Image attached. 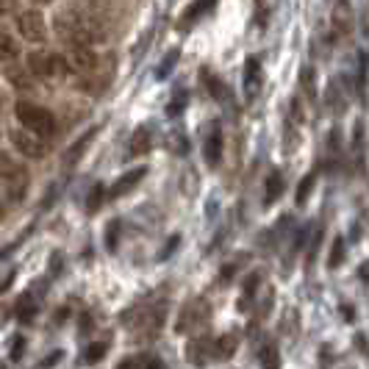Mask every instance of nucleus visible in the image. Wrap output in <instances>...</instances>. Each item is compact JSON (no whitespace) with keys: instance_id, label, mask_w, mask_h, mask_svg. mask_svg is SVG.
Instances as JSON below:
<instances>
[{"instance_id":"1","label":"nucleus","mask_w":369,"mask_h":369,"mask_svg":"<svg viewBox=\"0 0 369 369\" xmlns=\"http://www.w3.org/2000/svg\"><path fill=\"white\" fill-rule=\"evenodd\" d=\"M53 26H56V34L62 39H67L70 45H97L106 37L100 20H95V17H89V15L78 12V9L59 12V17L53 20Z\"/></svg>"},{"instance_id":"2","label":"nucleus","mask_w":369,"mask_h":369,"mask_svg":"<svg viewBox=\"0 0 369 369\" xmlns=\"http://www.w3.org/2000/svg\"><path fill=\"white\" fill-rule=\"evenodd\" d=\"M15 114H17V120H20L23 128H28V131H34V133H39V136H53V133H56V120H53V114H50L48 108L37 106V103H17Z\"/></svg>"},{"instance_id":"3","label":"nucleus","mask_w":369,"mask_h":369,"mask_svg":"<svg viewBox=\"0 0 369 369\" xmlns=\"http://www.w3.org/2000/svg\"><path fill=\"white\" fill-rule=\"evenodd\" d=\"M17 31H20V37H23L26 42H34V45H39V42L48 39L45 17H42V12H34V9L17 15Z\"/></svg>"},{"instance_id":"4","label":"nucleus","mask_w":369,"mask_h":369,"mask_svg":"<svg viewBox=\"0 0 369 369\" xmlns=\"http://www.w3.org/2000/svg\"><path fill=\"white\" fill-rule=\"evenodd\" d=\"M209 316H211V311H209V303H206L203 297H200V300H192V303H187V308L180 311L178 330H180V333L200 330V328H206V325H209Z\"/></svg>"},{"instance_id":"5","label":"nucleus","mask_w":369,"mask_h":369,"mask_svg":"<svg viewBox=\"0 0 369 369\" xmlns=\"http://www.w3.org/2000/svg\"><path fill=\"white\" fill-rule=\"evenodd\" d=\"M64 62H67V70L78 75H92L97 70V53L92 50V45H70Z\"/></svg>"},{"instance_id":"6","label":"nucleus","mask_w":369,"mask_h":369,"mask_svg":"<svg viewBox=\"0 0 369 369\" xmlns=\"http://www.w3.org/2000/svg\"><path fill=\"white\" fill-rule=\"evenodd\" d=\"M9 139H12L15 150H17L20 155H26V158H45V153H48V144L42 142V136L34 133V131H28V128L12 131Z\"/></svg>"},{"instance_id":"7","label":"nucleus","mask_w":369,"mask_h":369,"mask_svg":"<svg viewBox=\"0 0 369 369\" xmlns=\"http://www.w3.org/2000/svg\"><path fill=\"white\" fill-rule=\"evenodd\" d=\"M164 319H167V305H153V308H147V311L142 314V319L136 322L133 339H136V341L155 339L158 330H161V325H164Z\"/></svg>"},{"instance_id":"8","label":"nucleus","mask_w":369,"mask_h":369,"mask_svg":"<svg viewBox=\"0 0 369 369\" xmlns=\"http://www.w3.org/2000/svg\"><path fill=\"white\" fill-rule=\"evenodd\" d=\"M242 86H245V97L247 100H256L261 86H264V73H261V64L256 56H250L245 62V78H242Z\"/></svg>"},{"instance_id":"9","label":"nucleus","mask_w":369,"mask_h":369,"mask_svg":"<svg viewBox=\"0 0 369 369\" xmlns=\"http://www.w3.org/2000/svg\"><path fill=\"white\" fill-rule=\"evenodd\" d=\"M330 26L339 37H350L352 34V6L350 0H336L333 15H330Z\"/></svg>"},{"instance_id":"10","label":"nucleus","mask_w":369,"mask_h":369,"mask_svg":"<svg viewBox=\"0 0 369 369\" xmlns=\"http://www.w3.org/2000/svg\"><path fill=\"white\" fill-rule=\"evenodd\" d=\"M147 175V169L144 167H139V169H131V172H125L122 178H117L114 180V187L106 192V200H117V198H122V195H128L133 187H136V183L142 180Z\"/></svg>"},{"instance_id":"11","label":"nucleus","mask_w":369,"mask_h":369,"mask_svg":"<svg viewBox=\"0 0 369 369\" xmlns=\"http://www.w3.org/2000/svg\"><path fill=\"white\" fill-rule=\"evenodd\" d=\"M150 147H153V128H150V125H139V128L131 133L128 153H131V155H144V153H150Z\"/></svg>"},{"instance_id":"12","label":"nucleus","mask_w":369,"mask_h":369,"mask_svg":"<svg viewBox=\"0 0 369 369\" xmlns=\"http://www.w3.org/2000/svg\"><path fill=\"white\" fill-rule=\"evenodd\" d=\"M95 136H97V128H92L89 133H84V136H81V139H78V142H75V144H73V147L64 153V161H62V167H64V169H73V167H75V164L84 158V150L92 144V139H95Z\"/></svg>"},{"instance_id":"13","label":"nucleus","mask_w":369,"mask_h":369,"mask_svg":"<svg viewBox=\"0 0 369 369\" xmlns=\"http://www.w3.org/2000/svg\"><path fill=\"white\" fill-rule=\"evenodd\" d=\"M26 62H28V64H26L28 75H34V78H50V75H53V70H50V53L34 50Z\"/></svg>"},{"instance_id":"14","label":"nucleus","mask_w":369,"mask_h":369,"mask_svg":"<svg viewBox=\"0 0 369 369\" xmlns=\"http://www.w3.org/2000/svg\"><path fill=\"white\" fill-rule=\"evenodd\" d=\"M209 358H214V339L209 336H200L189 344V361L192 363H206Z\"/></svg>"},{"instance_id":"15","label":"nucleus","mask_w":369,"mask_h":369,"mask_svg":"<svg viewBox=\"0 0 369 369\" xmlns=\"http://www.w3.org/2000/svg\"><path fill=\"white\" fill-rule=\"evenodd\" d=\"M203 155H206V164L209 167H217L220 158H223V133L220 131H211L206 144H203Z\"/></svg>"},{"instance_id":"16","label":"nucleus","mask_w":369,"mask_h":369,"mask_svg":"<svg viewBox=\"0 0 369 369\" xmlns=\"http://www.w3.org/2000/svg\"><path fill=\"white\" fill-rule=\"evenodd\" d=\"M120 366L122 369H153V366L158 369V366H164V361L153 352H139V355H131V358L120 361Z\"/></svg>"},{"instance_id":"17","label":"nucleus","mask_w":369,"mask_h":369,"mask_svg":"<svg viewBox=\"0 0 369 369\" xmlns=\"http://www.w3.org/2000/svg\"><path fill=\"white\" fill-rule=\"evenodd\" d=\"M267 192H264V206H272L281 195H283V175L278 172V169H272L269 175H267Z\"/></svg>"},{"instance_id":"18","label":"nucleus","mask_w":369,"mask_h":369,"mask_svg":"<svg viewBox=\"0 0 369 369\" xmlns=\"http://www.w3.org/2000/svg\"><path fill=\"white\" fill-rule=\"evenodd\" d=\"M20 59V42L9 34H0V62L3 64H12Z\"/></svg>"},{"instance_id":"19","label":"nucleus","mask_w":369,"mask_h":369,"mask_svg":"<svg viewBox=\"0 0 369 369\" xmlns=\"http://www.w3.org/2000/svg\"><path fill=\"white\" fill-rule=\"evenodd\" d=\"M214 3H217V0H195V3L187 9V15H183V26H189V23L200 20L206 12H211V9H214Z\"/></svg>"},{"instance_id":"20","label":"nucleus","mask_w":369,"mask_h":369,"mask_svg":"<svg viewBox=\"0 0 369 369\" xmlns=\"http://www.w3.org/2000/svg\"><path fill=\"white\" fill-rule=\"evenodd\" d=\"M34 316H37V300H34V294H23L17 300V319L20 322H31Z\"/></svg>"},{"instance_id":"21","label":"nucleus","mask_w":369,"mask_h":369,"mask_svg":"<svg viewBox=\"0 0 369 369\" xmlns=\"http://www.w3.org/2000/svg\"><path fill=\"white\" fill-rule=\"evenodd\" d=\"M236 352V336L225 333L220 339H214V358H231Z\"/></svg>"},{"instance_id":"22","label":"nucleus","mask_w":369,"mask_h":369,"mask_svg":"<svg viewBox=\"0 0 369 369\" xmlns=\"http://www.w3.org/2000/svg\"><path fill=\"white\" fill-rule=\"evenodd\" d=\"M258 283H261V275H258V272H253V275L245 281V294L239 297V311H247V305H250V303H253V297H256Z\"/></svg>"},{"instance_id":"23","label":"nucleus","mask_w":369,"mask_h":369,"mask_svg":"<svg viewBox=\"0 0 369 369\" xmlns=\"http://www.w3.org/2000/svg\"><path fill=\"white\" fill-rule=\"evenodd\" d=\"M344 253H347V245H344V239H341V236H336V239H333V245H330L328 267H330V269H339V267H341V261H344Z\"/></svg>"},{"instance_id":"24","label":"nucleus","mask_w":369,"mask_h":369,"mask_svg":"<svg viewBox=\"0 0 369 369\" xmlns=\"http://www.w3.org/2000/svg\"><path fill=\"white\" fill-rule=\"evenodd\" d=\"M314 180H316V175H314V172H311L308 178H303V180H300V187H297V198H294V200H297V206H305V200H308V195H311V189H314Z\"/></svg>"},{"instance_id":"25","label":"nucleus","mask_w":369,"mask_h":369,"mask_svg":"<svg viewBox=\"0 0 369 369\" xmlns=\"http://www.w3.org/2000/svg\"><path fill=\"white\" fill-rule=\"evenodd\" d=\"M275 6H278V0H256V17H258V26H267V17L272 15Z\"/></svg>"},{"instance_id":"26","label":"nucleus","mask_w":369,"mask_h":369,"mask_svg":"<svg viewBox=\"0 0 369 369\" xmlns=\"http://www.w3.org/2000/svg\"><path fill=\"white\" fill-rule=\"evenodd\" d=\"M203 78H206V84H209V92H211L214 97H225V95H228V89H225L223 78H217V75H211V73H203Z\"/></svg>"},{"instance_id":"27","label":"nucleus","mask_w":369,"mask_h":369,"mask_svg":"<svg viewBox=\"0 0 369 369\" xmlns=\"http://www.w3.org/2000/svg\"><path fill=\"white\" fill-rule=\"evenodd\" d=\"M178 56H180V53H178V48H175V50H169V53L164 56V62H161V67L155 70V78H167V75H169V70L175 67V62H178Z\"/></svg>"},{"instance_id":"28","label":"nucleus","mask_w":369,"mask_h":369,"mask_svg":"<svg viewBox=\"0 0 369 369\" xmlns=\"http://www.w3.org/2000/svg\"><path fill=\"white\" fill-rule=\"evenodd\" d=\"M106 350H108V344H106V341L92 344V347L86 350V355H84V363H95V361H100V358L106 355Z\"/></svg>"},{"instance_id":"29","label":"nucleus","mask_w":369,"mask_h":369,"mask_svg":"<svg viewBox=\"0 0 369 369\" xmlns=\"http://www.w3.org/2000/svg\"><path fill=\"white\" fill-rule=\"evenodd\" d=\"M261 363L264 366H278V347L272 341L261 347Z\"/></svg>"},{"instance_id":"30","label":"nucleus","mask_w":369,"mask_h":369,"mask_svg":"<svg viewBox=\"0 0 369 369\" xmlns=\"http://www.w3.org/2000/svg\"><path fill=\"white\" fill-rule=\"evenodd\" d=\"M300 84H303V89L308 92V97L316 95V89H314V70H311V67H303V73H300Z\"/></svg>"},{"instance_id":"31","label":"nucleus","mask_w":369,"mask_h":369,"mask_svg":"<svg viewBox=\"0 0 369 369\" xmlns=\"http://www.w3.org/2000/svg\"><path fill=\"white\" fill-rule=\"evenodd\" d=\"M9 81H12L15 86H20V89H28V86H31L28 73H20V70H9Z\"/></svg>"},{"instance_id":"32","label":"nucleus","mask_w":369,"mask_h":369,"mask_svg":"<svg viewBox=\"0 0 369 369\" xmlns=\"http://www.w3.org/2000/svg\"><path fill=\"white\" fill-rule=\"evenodd\" d=\"M117 234H120V220H114V223L106 228V247H108V250H117Z\"/></svg>"},{"instance_id":"33","label":"nucleus","mask_w":369,"mask_h":369,"mask_svg":"<svg viewBox=\"0 0 369 369\" xmlns=\"http://www.w3.org/2000/svg\"><path fill=\"white\" fill-rule=\"evenodd\" d=\"M103 200H106V189H103V187H95V189H92V195H89V206H86V209H89V211H95Z\"/></svg>"},{"instance_id":"34","label":"nucleus","mask_w":369,"mask_h":369,"mask_svg":"<svg viewBox=\"0 0 369 369\" xmlns=\"http://www.w3.org/2000/svg\"><path fill=\"white\" fill-rule=\"evenodd\" d=\"M319 245H322V228H316V234H314V239H311V250H308V264L316 258V250H319Z\"/></svg>"},{"instance_id":"35","label":"nucleus","mask_w":369,"mask_h":369,"mask_svg":"<svg viewBox=\"0 0 369 369\" xmlns=\"http://www.w3.org/2000/svg\"><path fill=\"white\" fill-rule=\"evenodd\" d=\"M183 103H187V95H183V92H180V97L169 103V108H167V114H169V117H178V114L183 111Z\"/></svg>"},{"instance_id":"36","label":"nucleus","mask_w":369,"mask_h":369,"mask_svg":"<svg viewBox=\"0 0 369 369\" xmlns=\"http://www.w3.org/2000/svg\"><path fill=\"white\" fill-rule=\"evenodd\" d=\"M169 147L178 150V155L187 153V142H183V136H169Z\"/></svg>"},{"instance_id":"37","label":"nucleus","mask_w":369,"mask_h":369,"mask_svg":"<svg viewBox=\"0 0 369 369\" xmlns=\"http://www.w3.org/2000/svg\"><path fill=\"white\" fill-rule=\"evenodd\" d=\"M62 355H64L62 350H53V355H50V358H45V361H42V366H50V363H56V361H59Z\"/></svg>"},{"instance_id":"38","label":"nucleus","mask_w":369,"mask_h":369,"mask_svg":"<svg viewBox=\"0 0 369 369\" xmlns=\"http://www.w3.org/2000/svg\"><path fill=\"white\" fill-rule=\"evenodd\" d=\"M12 0H0V15H3V12H12Z\"/></svg>"},{"instance_id":"39","label":"nucleus","mask_w":369,"mask_h":369,"mask_svg":"<svg viewBox=\"0 0 369 369\" xmlns=\"http://www.w3.org/2000/svg\"><path fill=\"white\" fill-rule=\"evenodd\" d=\"M31 3H42V6H48V3H50V0H31Z\"/></svg>"},{"instance_id":"40","label":"nucleus","mask_w":369,"mask_h":369,"mask_svg":"<svg viewBox=\"0 0 369 369\" xmlns=\"http://www.w3.org/2000/svg\"><path fill=\"white\" fill-rule=\"evenodd\" d=\"M3 211H6V209H3V203H0V217H3Z\"/></svg>"}]
</instances>
